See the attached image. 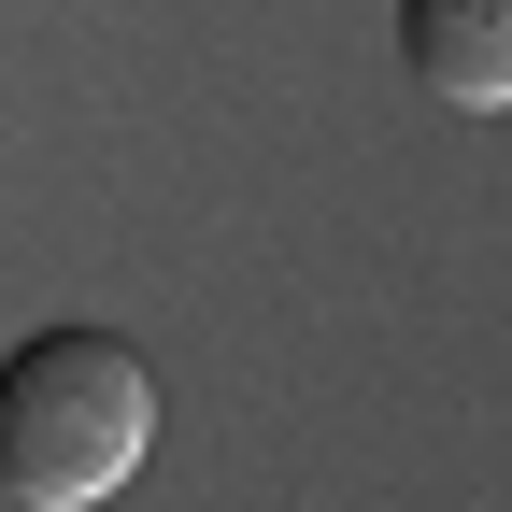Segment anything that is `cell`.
I'll use <instances>...</instances> for the list:
<instances>
[{
	"mask_svg": "<svg viewBox=\"0 0 512 512\" xmlns=\"http://www.w3.org/2000/svg\"><path fill=\"white\" fill-rule=\"evenodd\" d=\"M143 441H157V356L128 328L72 313V328H29L0 356V498L86 512L143 470Z\"/></svg>",
	"mask_w": 512,
	"mask_h": 512,
	"instance_id": "cell-1",
	"label": "cell"
},
{
	"mask_svg": "<svg viewBox=\"0 0 512 512\" xmlns=\"http://www.w3.org/2000/svg\"><path fill=\"white\" fill-rule=\"evenodd\" d=\"M399 57L456 114H512V0H399Z\"/></svg>",
	"mask_w": 512,
	"mask_h": 512,
	"instance_id": "cell-2",
	"label": "cell"
}]
</instances>
